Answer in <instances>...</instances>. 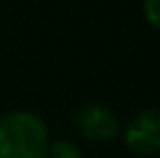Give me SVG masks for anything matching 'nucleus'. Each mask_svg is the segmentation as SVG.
Returning <instances> with one entry per match:
<instances>
[{
  "label": "nucleus",
  "instance_id": "obj_1",
  "mask_svg": "<svg viewBox=\"0 0 160 158\" xmlns=\"http://www.w3.org/2000/svg\"><path fill=\"white\" fill-rule=\"evenodd\" d=\"M47 123L32 112H12L0 119V158H44Z\"/></svg>",
  "mask_w": 160,
  "mask_h": 158
},
{
  "label": "nucleus",
  "instance_id": "obj_2",
  "mask_svg": "<svg viewBox=\"0 0 160 158\" xmlns=\"http://www.w3.org/2000/svg\"><path fill=\"white\" fill-rule=\"evenodd\" d=\"M125 146L137 156H153L160 151V110L139 112L125 128Z\"/></svg>",
  "mask_w": 160,
  "mask_h": 158
},
{
  "label": "nucleus",
  "instance_id": "obj_3",
  "mask_svg": "<svg viewBox=\"0 0 160 158\" xmlns=\"http://www.w3.org/2000/svg\"><path fill=\"white\" fill-rule=\"evenodd\" d=\"M74 128L84 140H95V142H107L116 135L118 123L116 114L104 105H84L74 114Z\"/></svg>",
  "mask_w": 160,
  "mask_h": 158
},
{
  "label": "nucleus",
  "instance_id": "obj_4",
  "mask_svg": "<svg viewBox=\"0 0 160 158\" xmlns=\"http://www.w3.org/2000/svg\"><path fill=\"white\" fill-rule=\"evenodd\" d=\"M44 158H84L79 151V146L74 142H68V140H58V142L47 146V154Z\"/></svg>",
  "mask_w": 160,
  "mask_h": 158
},
{
  "label": "nucleus",
  "instance_id": "obj_5",
  "mask_svg": "<svg viewBox=\"0 0 160 158\" xmlns=\"http://www.w3.org/2000/svg\"><path fill=\"white\" fill-rule=\"evenodd\" d=\"M142 9H144V19L156 30H160V0H144Z\"/></svg>",
  "mask_w": 160,
  "mask_h": 158
}]
</instances>
